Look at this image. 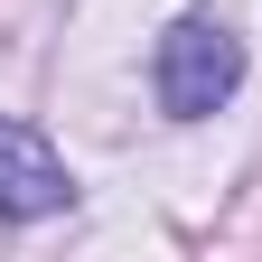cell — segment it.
Wrapping results in <instances>:
<instances>
[{
  "label": "cell",
  "instance_id": "1",
  "mask_svg": "<svg viewBox=\"0 0 262 262\" xmlns=\"http://www.w3.org/2000/svg\"><path fill=\"white\" fill-rule=\"evenodd\" d=\"M234 84H244V38H234L225 19L187 10L169 38H159V103H169L178 122H206Z\"/></svg>",
  "mask_w": 262,
  "mask_h": 262
},
{
  "label": "cell",
  "instance_id": "2",
  "mask_svg": "<svg viewBox=\"0 0 262 262\" xmlns=\"http://www.w3.org/2000/svg\"><path fill=\"white\" fill-rule=\"evenodd\" d=\"M66 196H75V178H66V159L47 150V131H28L0 113V215H56Z\"/></svg>",
  "mask_w": 262,
  "mask_h": 262
}]
</instances>
